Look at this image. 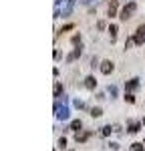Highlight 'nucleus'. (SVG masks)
I'll return each mask as SVG.
<instances>
[{"mask_svg":"<svg viewBox=\"0 0 145 151\" xmlns=\"http://www.w3.org/2000/svg\"><path fill=\"white\" fill-rule=\"evenodd\" d=\"M135 8H137V4H135V2H129V4H125V6H123V10H121V14H119V18L123 20V22H127V20H129V18L133 16Z\"/></svg>","mask_w":145,"mask_h":151,"instance_id":"1","label":"nucleus"},{"mask_svg":"<svg viewBox=\"0 0 145 151\" xmlns=\"http://www.w3.org/2000/svg\"><path fill=\"white\" fill-rule=\"evenodd\" d=\"M133 40H135V45H145V24H141V26H137V32H135V36H133Z\"/></svg>","mask_w":145,"mask_h":151,"instance_id":"2","label":"nucleus"},{"mask_svg":"<svg viewBox=\"0 0 145 151\" xmlns=\"http://www.w3.org/2000/svg\"><path fill=\"white\" fill-rule=\"evenodd\" d=\"M55 113H57V117H59L60 121H65V119H69V109H67L65 105L60 107V103H59V101H57V105H55Z\"/></svg>","mask_w":145,"mask_h":151,"instance_id":"3","label":"nucleus"},{"mask_svg":"<svg viewBox=\"0 0 145 151\" xmlns=\"http://www.w3.org/2000/svg\"><path fill=\"white\" fill-rule=\"evenodd\" d=\"M81 55H83V47H81V45H77V47L72 48V52L69 55V57H67V63H72V60H77V58L81 57Z\"/></svg>","mask_w":145,"mask_h":151,"instance_id":"4","label":"nucleus"},{"mask_svg":"<svg viewBox=\"0 0 145 151\" xmlns=\"http://www.w3.org/2000/svg\"><path fill=\"white\" fill-rule=\"evenodd\" d=\"M91 135H93L91 131H81V133H75V141H77V143H85V141L89 139Z\"/></svg>","mask_w":145,"mask_h":151,"instance_id":"5","label":"nucleus"},{"mask_svg":"<svg viewBox=\"0 0 145 151\" xmlns=\"http://www.w3.org/2000/svg\"><path fill=\"white\" fill-rule=\"evenodd\" d=\"M117 6H119V0H111V4H109V8H107V16L109 18H113V16L117 14Z\"/></svg>","mask_w":145,"mask_h":151,"instance_id":"6","label":"nucleus"},{"mask_svg":"<svg viewBox=\"0 0 145 151\" xmlns=\"http://www.w3.org/2000/svg\"><path fill=\"white\" fill-rule=\"evenodd\" d=\"M113 69H115V67H113V63H111V60H103V63H101V73H103V75L113 73Z\"/></svg>","mask_w":145,"mask_h":151,"instance_id":"7","label":"nucleus"},{"mask_svg":"<svg viewBox=\"0 0 145 151\" xmlns=\"http://www.w3.org/2000/svg\"><path fill=\"white\" fill-rule=\"evenodd\" d=\"M85 87H87V89H95L97 87V79L93 77V75H89V77L85 79Z\"/></svg>","mask_w":145,"mask_h":151,"instance_id":"8","label":"nucleus"},{"mask_svg":"<svg viewBox=\"0 0 145 151\" xmlns=\"http://www.w3.org/2000/svg\"><path fill=\"white\" fill-rule=\"evenodd\" d=\"M81 129H83V121L81 119H75L71 123V131H75V133H81Z\"/></svg>","mask_w":145,"mask_h":151,"instance_id":"9","label":"nucleus"},{"mask_svg":"<svg viewBox=\"0 0 145 151\" xmlns=\"http://www.w3.org/2000/svg\"><path fill=\"white\" fill-rule=\"evenodd\" d=\"M75 2H77V0H67V6L62 8V16H69V14H71L72 6H75Z\"/></svg>","mask_w":145,"mask_h":151,"instance_id":"10","label":"nucleus"},{"mask_svg":"<svg viewBox=\"0 0 145 151\" xmlns=\"http://www.w3.org/2000/svg\"><path fill=\"white\" fill-rule=\"evenodd\" d=\"M137 87H139V79H131V81H127V85H125L127 91H135Z\"/></svg>","mask_w":145,"mask_h":151,"instance_id":"11","label":"nucleus"},{"mask_svg":"<svg viewBox=\"0 0 145 151\" xmlns=\"http://www.w3.org/2000/svg\"><path fill=\"white\" fill-rule=\"evenodd\" d=\"M141 125H143V123H129V129H127V131H129V133H137V131L141 129Z\"/></svg>","mask_w":145,"mask_h":151,"instance_id":"12","label":"nucleus"},{"mask_svg":"<svg viewBox=\"0 0 145 151\" xmlns=\"http://www.w3.org/2000/svg\"><path fill=\"white\" fill-rule=\"evenodd\" d=\"M60 95H62V85L55 83V99H60Z\"/></svg>","mask_w":145,"mask_h":151,"instance_id":"13","label":"nucleus"},{"mask_svg":"<svg viewBox=\"0 0 145 151\" xmlns=\"http://www.w3.org/2000/svg\"><path fill=\"white\" fill-rule=\"evenodd\" d=\"M117 30H119V28H117V24H111V26H109V32H111V40H115V38H117Z\"/></svg>","mask_w":145,"mask_h":151,"instance_id":"14","label":"nucleus"},{"mask_svg":"<svg viewBox=\"0 0 145 151\" xmlns=\"http://www.w3.org/2000/svg\"><path fill=\"white\" fill-rule=\"evenodd\" d=\"M111 131H115V129L111 127V125H105V127H101V135H105V137H109V135H111Z\"/></svg>","mask_w":145,"mask_h":151,"instance_id":"15","label":"nucleus"},{"mask_svg":"<svg viewBox=\"0 0 145 151\" xmlns=\"http://www.w3.org/2000/svg\"><path fill=\"white\" fill-rule=\"evenodd\" d=\"M103 115V109H101V107H93V109H91V117H101Z\"/></svg>","mask_w":145,"mask_h":151,"instance_id":"16","label":"nucleus"},{"mask_svg":"<svg viewBox=\"0 0 145 151\" xmlns=\"http://www.w3.org/2000/svg\"><path fill=\"white\" fill-rule=\"evenodd\" d=\"M129 149H131V151H145V145H143V143H133Z\"/></svg>","mask_w":145,"mask_h":151,"instance_id":"17","label":"nucleus"},{"mask_svg":"<svg viewBox=\"0 0 145 151\" xmlns=\"http://www.w3.org/2000/svg\"><path fill=\"white\" fill-rule=\"evenodd\" d=\"M71 28H75V24H65V26H62V28H60L59 32H57V36H59L60 32H67V30H71Z\"/></svg>","mask_w":145,"mask_h":151,"instance_id":"18","label":"nucleus"},{"mask_svg":"<svg viewBox=\"0 0 145 151\" xmlns=\"http://www.w3.org/2000/svg\"><path fill=\"white\" fill-rule=\"evenodd\" d=\"M125 101H127V103H135V97H133L131 93H125Z\"/></svg>","mask_w":145,"mask_h":151,"instance_id":"19","label":"nucleus"},{"mask_svg":"<svg viewBox=\"0 0 145 151\" xmlns=\"http://www.w3.org/2000/svg\"><path fill=\"white\" fill-rule=\"evenodd\" d=\"M71 42H72V45H79V42H81V35H75L71 38Z\"/></svg>","mask_w":145,"mask_h":151,"instance_id":"20","label":"nucleus"},{"mask_svg":"<svg viewBox=\"0 0 145 151\" xmlns=\"http://www.w3.org/2000/svg\"><path fill=\"white\" fill-rule=\"evenodd\" d=\"M59 147H60V149L67 147V139H65V137H60V139H59Z\"/></svg>","mask_w":145,"mask_h":151,"instance_id":"21","label":"nucleus"},{"mask_svg":"<svg viewBox=\"0 0 145 151\" xmlns=\"http://www.w3.org/2000/svg\"><path fill=\"white\" fill-rule=\"evenodd\" d=\"M75 107H77V109H83V107H85V103H83V101H79V99H77V101H75Z\"/></svg>","mask_w":145,"mask_h":151,"instance_id":"22","label":"nucleus"},{"mask_svg":"<svg viewBox=\"0 0 145 151\" xmlns=\"http://www.w3.org/2000/svg\"><path fill=\"white\" fill-rule=\"evenodd\" d=\"M109 93H111V99H113V97L117 95V89H115V87H109Z\"/></svg>","mask_w":145,"mask_h":151,"instance_id":"23","label":"nucleus"},{"mask_svg":"<svg viewBox=\"0 0 145 151\" xmlns=\"http://www.w3.org/2000/svg\"><path fill=\"white\" fill-rule=\"evenodd\" d=\"M109 147H111L113 151H117V149H119V143H109Z\"/></svg>","mask_w":145,"mask_h":151,"instance_id":"24","label":"nucleus"},{"mask_svg":"<svg viewBox=\"0 0 145 151\" xmlns=\"http://www.w3.org/2000/svg\"><path fill=\"white\" fill-rule=\"evenodd\" d=\"M97 28H101V30H103V28H105V22H103V20H99V22H97Z\"/></svg>","mask_w":145,"mask_h":151,"instance_id":"25","label":"nucleus"},{"mask_svg":"<svg viewBox=\"0 0 145 151\" xmlns=\"http://www.w3.org/2000/svg\"><path fill=\"white\" fill-rule=\"evenodd\" d=\"M143 125H145V119H143Z\"/></svg>","mask_w":145,"mask_h":151,"instance_id":"26","label":"nucleus"},{"mask_svg":"<svg viewBox=\"0 0 145 151\" xmlns=\"http://www.w3.org/2000/svg\"><path fill=\"white\" fill-rule=\"evenodd\" d=\"M143 143H145V141H143Z\"/></svg>","mask_w":145,"mask_h":151,"instance_id":"27","label":"nucleus"}]
</instances>
